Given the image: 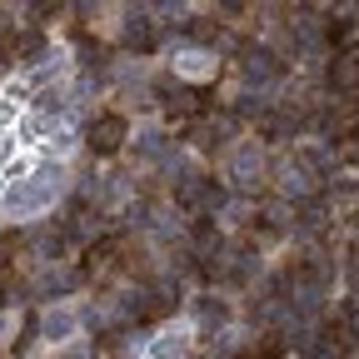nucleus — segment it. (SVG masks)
<instances>
[{"mask_svg": "<svg viewBox=\"0 0 359 359\" xmlns=\"http://www.w3.org/2000/svg\"><path fill=\"white\" fill-rule=\"evenodd\" d=\"M120 40L130 45V50H150V20H145L140 11H130V15L120 20Z\"/></svg>", "mask_w": 359, "mask_h": 359, "instance_id": "423d86ee", "label": "nucleus"}, {"mask_svg": "<svg viewBox=\"0 0 359 359\" xmlns=\"http://www.w3.org/2000/svg\"><path fill=\"white\" fill-rule=\"evenodd\" d=\"M230 175L240 180V185H255V180H259V150H255V145L235 150V155H230Z\"/></svg>", "mask_w": 359, "mask_h": 359, "instance_id": "0eeeda50", "label": "nucleus"}, {"mask_svg": "<svg viewBox=\"0 0 359 359\" xmlns=\"http://www.w3.org/2000/svg\"><path fill=\"white\" fill-rule=\"evenodd\" d=\"M90 219H95V215H70V219H65V240H85L90 230H95Z\"/></svg>", "mask_w": 359, "mask_h": 359, "instance_id": "6e6552de", "label": "nucleus"}, {"mask_svg": "<svg viewBox=\"0 0 359 359\" xmlns=\"http://www.w3.org/2000/svg\"><path fill=\"white\" fill-rule=\"evenodd\" d=\"M140 150H145V155L165 150V135H160V130H145V135H140Z\"/></svg>", "mask_w": 359, "mask_h": 359, "instance_id": "1a4fd4ad", "label": "nucleus"}, {"mask_svg": "<svg viewBox=\"0 0 359 359\" xmlns=\"http://www.w3.org/2000/svg\"><path fill=\"white\" fill-rule=\"evenodd\" d=\"M55 175H60V165H45V170H30L20 185H11L6 200H0V205H6V215H11V219H25V215L45 210V205L55 200V190H60Z\"/></svg>", "mask_w": 359, "mask_h": 359, "instance_id": "f257e3e1", "label": "nucleus"}, {"mask_svg": "<svg viewBox=\"0 0 359 359\" xmlns=\"http://www.w3.org/2000/svg\"><path fill=\"white\" fill-rule=\"evenodd\" d=\"M175 75L180 80H210L215 75V55L210 50H180L175 55Z\"/></svg>", "mask_w": 359, "mask_h": 359, "instance_id": "39448f33", "label": "nucleus"}, {"mask_svg": "<svg viewBox=\"0 0 359 359\" xmlns=\"http://www.w3.org/2000/svg\"><path fill=\"white\" fill-rule=\"evenodd\" d=\"M35 334H40L45 344H65V339L80 334V314L65 309V304H45V309H40V320H35Z\"/></svg>", "mask_w": 359, "mask_h": 359, "instance_id": "f03ea898", "label": "nucleus"}, {"mask_svg": "<svg viewBox=\"0 0 359 359\" xmlns=\"http://www.w3.org/2000/svg\"><path fill=\"white\" fill-rule=\"evenodd\" d=\"M190 354V325H170L150 339V359H185Z\"/></svg>", "mask_w": 359, "mask_h": 359, "instance_id": "20e7f679", "label": "nucleus"}, {"mask_svg": "<svg viewBox=\"0 0 359 359\" xmlns=\"http://www.w3.org/2000/svg\"><path fill=\"white\" fill-rule=\"evenodd\" d=\"M90 145H95L100 155H115L125 145V120L120 115H100V120H90Z\"/></svg>", "mask_w": 359, "mask_h": 359, "instance_id": "7ed1b4c3", "label": "nucleus"}]
</instances>
